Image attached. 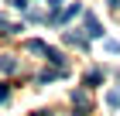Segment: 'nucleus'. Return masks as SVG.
Wrapping results in <instances>:
<instances>
[{"instance_id":"obj_3","label":"nucleus","mask_w":120,"mask_h":116,"mask_svg":"<svg viewBox=\"0 0 120 116\" xmlns=\"http://www.w3.org/2000/svg\"><path fill=\"white\" fill-rule=\"evenodd\" d=\"M72 102H75V109H79V113H75V116H86V113H89V96H86L82 89H79V92H75V96H72Z\"/></svg>"},{"instance_id":"obj_8","label":"nucleus","mask_w":120,"mask_h":116,"mask_svg":"<svg viewBox=\"0 0 120 116\" xmlns=\"http://www.w3.org/2000/svg\"><path fill=\"white\" fill-rule=\"evenodd\" d=\"M45 41H38V38H31V41H24V51H34V55H45Z\"/></svg>"},{"instance_id":"obj_13","label":"nucleus","mask_w":120,"mask_h":116,"mask_svg":"<svg viewBox=\"0 0 120 116\" xmlns=\"http://www.w3.org/2000/svg\"><path fill=\"white\" fill-rule=\"evenodd\" d=\"M41 116H45V113H41Z\"/></svg>"},{"instance_id":"obj_6","label":"nucleus","mask_w":120,"mask_h":116,"mask_svg":"<svg viewBox=\"0 0 120 116\" xmlns=\"http://www.w3.org/2000/svg\"><path fill=\"white\" fill-rule=\"evenodd\" d=\"M100 82H103V68H89V72H86V89L100 85Z\"/></svg>"},{"instance_id":"obj_7","label":"nucleus","mask_w":120,"mask_h":116,"mask_svg":"<svg viewBox=\"0 0 120 116\" xmlns=\"http://www.w3.org/2000/svg\"><path fill=\"white\" fill-rule=\"evenodd\" d=\"M45 58L52 65H58V68H65V58H62V51H58V48H45Z\"/></svg>"},{"instance_id":"obj_1","label":"nucleus","mask_w":120,"mask_h":116,"mask_svg":"<svg viewBox=\"0 0 120 116\" xmlns=\"http://www.w3.org/2000/svg\"><path fill=\"white\" fill-rule=\"evenodd\" d=\"M65 41H69V45H75L79 51H86V48H89V34H82L79 27H75V31H69V34H65Z\"/></svg>"},{"instance_id":"obj_12","label":"nucleus","mask_w":120,"mask_h":116,"mask_svg":"<svg viewBox=\"0 0 120 116\" xmlns=\"http://www.w3.org/2000/svg\"><path fill=\"white\" fill-rule=\"evenodd\" d=\"M48 7H52V10H58V7H62V0H48Z\"/></svg>"},{"instance_id":"obj_9","label":"nucleus","mask_w":120,"mask_h":116,"mask_svg":"<svg viewBox=\"0 0 120 116\" xmlns=\"http://www.w3.org/2000/svg\"><path fill=\"white\" fill-rule=\"evenodd\" d=\"M106 106H110V109H117V106H120V89H113L110 96H106Z\"/></svg>"},{"instance_id":"obj_2","label":"nucleus","mask_w":120,"mask_h":116,"mask_svg":"<svg viewBox=\"0 0 120 116\" xmlns=\"http://www.w3.org/2000/svg\"><path fill=\"white\" fill-rule=\"evenodd\" d=\"M86 34L89 38H103V24L96 21V14H86Z\"/></svg>"},{"instance_id":"obj_11","label":"nucleus","mask_w":120,"mask_h":116,"mask_svg":"<svg viewBox=\"0 0 120 116\" xmlns=\"http://www.w3.org/2000/svg\"><path fill=\"white\" fill-rule=\"evenodd\" d=\"M10 96V89H7V85H4V82H0V102H4V99H7Z\"/></svg>"},{"instance_id":"obj_4","label":"nucleus","mask_w":120,"mask_h":116,"mask_svg":"<svg viewBox=\"0 0 120 116\" xmlns=\"http://www.w3.org/2000/svg\"><path fill=\"white\" fill-rule=\"evenodd\" d=\"M21 31H24L21 24H10V21L4 17V14H0V34H21Z\"/></svg>"},{"instance_id":"obj_10","label":"nucleus","mask_w":120,"mask_h":116,"mask_svg":"<svg viewBox=\"0 0 120 116\" xmlns=\"http://www.w3.org/2000/svg\"><path fill=\"white\" fill-rule=\"evenodd\" d=\"M10 4H14L17 10H28V0H10Z\"/></svg>"},{"instance_id":"obj_5","label":"nucleus","mask_w":120,"mask_h":116,"mask_svg":"<svg viewBox=\"0 0 120 116\" xmlns=\"http://www.w3.org/2000/svg\"><path fill=\"white\" fill-rule=\"evenodd\" d=\"M0 72H17V58H14V55H0Z\"/></svg>"}]
</instances>
